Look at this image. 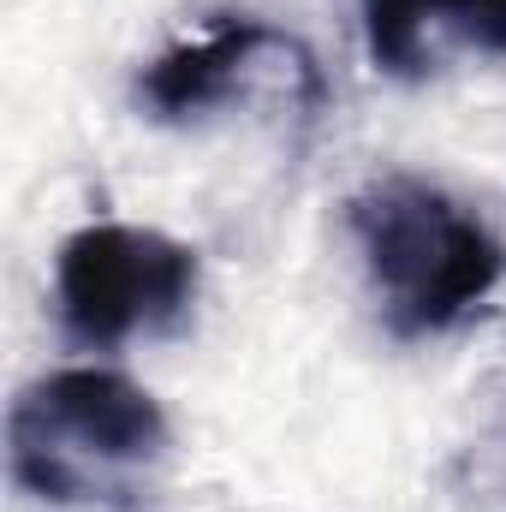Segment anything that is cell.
Wrapping results in <instances>:
<instances>
[{"mask_svg": "<svg viewBox=\"0 0 506 512\" xmlns=\"http://www.w3.org/2000/svg\"><path fill=\"white\" fill-rule=\"evenodd\" d=\"M352 239L370 262L387 328L399 340H423L471 316L506 274L501 239L441 185L393 173L364 185L346 203Z\"/></svg>", "mask_w": 506, "mask_h": 512, "instance_id": "obj_2", "label": "cell"}, {"mask_svg": "<svg viewBox=\"0 0 506 512\" xmlns=\"http://www.w3.org/2000/svg\"><path fill=\"white\" fill-rule=\"evenodd\" d=\"M364 48L387 78H429L453 54H506V0H364Z\"/></svg>", "mask_w": 506, "mask_h": 512, "instance_id": "obj_5", "label": "cell"}, {"mask_svg": "<svg viewBox=\"0 0 506 512\" xmlns=\"http://www.w3.org/2000/svg\"><path fill=\"white\" fill-rule=\"evenodd\" d=\"M167 459V411L120 370H54L12 399L6 471L48 507H131Z\"/></svg>", "mask_w": 506, "mask_h": 512, "instance_id": "obj_1", "label": "cell"}, {"mask_svg": "<svg viewBox=\"0 0 506 512\" xmlns=\"http://www.w3.org/2000/svg\"><path fill=\"white\" fill-rule=\"evenodd\" d=\"M197 280L203 262L185 239L131 221H90L54 256V310L78 346L108 352L173 328L197 304Z\"/></svg>", "mask_w": 506, "mask_h": 512, "instance_id": "obj_3", "label": "cell"}, {"mask_svg": "<svg viewBox=\"0 0 506 512\" xmlns=\"http://www.w3.org/2000/svg\"><path fill=\"white\" fill-rule=\"evenodd\" d=\"M292 60H304V48L286 30L262 18H221L197 42L161 54L137 78V102L149 108V120H197L245 96L262 78V66H292Z\"/></svg>", "mask_w": 506, "mask_h": 512, "instance_id": "obj_4", "label": "cell"}]
</instances>
